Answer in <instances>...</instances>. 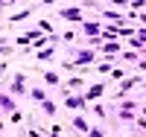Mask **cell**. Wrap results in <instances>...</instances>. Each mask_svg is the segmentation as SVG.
Wrapping results in <instances>:
<instances>
[{
    "label": "cell",
    "instance_id": "6da1fadb",
    "mask_svg": "<svg viewBox=\"0 0 146 137\" xmlns=\"http://www.w3.org/2000/svg\"><path fill=\"white\" fill-rule=\"evenodd\" d=\"M67 105L70 108H82L85 105V96H67Z\"/></svg>",
    "mask_w": 146,
    "mask_h": 137
},
{
    "label": "cell",
    "instance_id": "52a82bcc",
    "mask_svg": "<svg viewBox=\"0 0 146 137\" xmlns=\"http://www.w3.org/2000/svg\"><path fill=\"white\" fill-rule=\"evenodd\" d=\"M0 105H3L6 111H12V99H9V96H0Z\"/></svg>",
    "mask_w": 146,
    "mask_h": 137
},
{
    "label": "cell",
    "instance_id": "277c9868",
    "mask_svg": "<svg viewBox=\"0 0 146 137\" xmlns=\"http://www.w3.org/2000/svg\"><path fill=\"white\" fill-rule=\"evenodd\" d=\"M94 58V53H91V50H85V53H79V64H85V61H91Z\"/></svg>",
    "mask_w": 146,
    "mask_h": 137
},
{
    "label": "cell",
    "instance_id": "8fae6325",
    "mask_svg": "<svg viewBox=\"0 0 146 137\" xmlns=\"http://www.w3.org/2000/svg\"><path fill=\"white\" fill-rule=\"evenodd\" d=\"M143 21H146V12H143Z\"/></svg>",
    "mask_w": 146,
    "mask_h": 137
},
{
    "label": "cell",
    "instance_id": "8992f818",
    "mask_svg": "<svg viewBox=\"0 0 146 137\" xmlns=\"http://www.w3.org/2000/svg\"><path fill=\"white\" fill-rule=\"evenodd\" d=\"M85 32H91V35H96V32H100V26H96V23H85Z\"/></svg>",
    "mask_w": 146,
    "mask_h": 137
},
{
    "label": "cell",
    "instance_id": "30bf717a",
    "mask_svg": "<svg viewBox=\"0 0 146 137\" xmlns=\"http://www.w3.org/2000/svg\"><path fill=\"white\" fill-rule=\"evenodd\" d=\"M140 38H143V41H146V29H143V32H140Z\"/></svg>",
    "mask_w": 146,
    "mask_h": 137
},
{
    "label": "cell",
    "instance_id": "5b68a950",
    "mask_svg": "<svg viewBox=\"0 0 146 137\" xmlns=\"http://www.w3.org/2000/svg\"><path fill=\"white\" fill-rule=\"evenodd\" d=\"M73 126H76V128H82V131H88V122H85L82 117H76V120H73Z\"/></svg>",
    "mask_w": 146,
    "mask_h": 137
},
{
    "label": "cell",
    "instance_id": "3957f363",
    "mask_svg": "<svg viewBox=\"0 0 146 137\" xmlns=\"http://www.w3.org/2000/svg\"><path fill=\"white\" fill-rule=\"evenodd\" d=\"M62 15H64L67 21H79V18H82V15H79V12H76V9H67V12H62Z\"/></svg>",
    "mask_w": 146,
    "mask_h": 137
},
{
    "label": "cell",
    "instance_id": "9c48e42d",
    "mask_svg": "<svg viewBox=\"0 0 146 137\" xmlns=\"http://www.w3.org/2000/svg\"><path fill=\"white\" fill-rule=\"evenodd\" d=\"M91 137H102V131H91Z\"/></svg>",
    "mask_w": 146,
    "mask_h": 137
},
{
    "label": "cell",
    "instance_id": "7a4b0ae2",
    "mask_svg": "<svg viewBox=\"0 0 146 137\" xmlns=\"http://www.w3.org/2000/svg\"><path fill=\"white\" fill-rule=\"evenodd\" d=\"M100 93H102V85H94V88H91L88 93H85V99H96Z\"/></svg>",
    "mask_w": 146,
    "mask_h": 137
},
{
    "label": "cell",
    "instance_id": "ba28073f",
    "mask_svg": "<svg viewBox=\"0 0 146 137\" xmlns=\"http://www.w3.org/2000/svg\"><path fill=\"white\" fill-rule=\"evenodd\" d=\"M32 99H38V102H44V91H38V88H35V91H32Z\"/></svg>",
    "mask_w": 146,
    "mask_h": 137
}]
</instances>
